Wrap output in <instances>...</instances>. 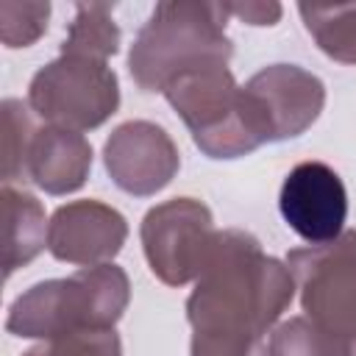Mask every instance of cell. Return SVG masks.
<instances>
[{
  "mask_svg": "<svg viewBox=\"0 0 356 356\" xmlns=\"http://www.w3.org/2000/svg\"><path fill=\"white\" fill-rule=\"evenodd\" d=\"M111 11V3H78L70 31L61 42V56H83L95 61H108L117 56L122 33Z\"/></svg>",
  "mask_w": 356,
  "mask_h": 356,
  "instance_id": "5bb4252c",
  "label": "cell"
},
{
  "mask_svg": "<svg viewBox=\"0 0 356 356\" xmlns=\"http://www.w3.org/2000/svg\"><path fill=\"white\" fill-rule=\"evenodd\" d=\"M131 303V281L117 264L81 267L67 278L25 289L6 317V331L22 339H58L89 331H114Z\"/></svg>",
  "mask_w": 356,
  "mask_h": 356,
  "instance_id": "3957f363",
  "label": "cell"
},
{
  "mask_svg": "<svg viewBox=\"0 0 356 356\" xmlns=\"http://www.w3.org/2000/svg\"><path fill=\"white\" fill-rule=\"evenodd\" d=\"M50 19V3L36 0H3L0 3V39L6 47H31L44 31Z\"/></svg>",
  "mask_w": 356,
  "mask_h": 356,
  "instance_id": "e0dca14e",
  "label": "cell"
},
{
  "mask_svg": "<svg viewBox=\"0 0 356 356\" xmlns=\"http://www.w3.org/2000/svg\"><path fill=\"white\" fill-rule=\"evenodd\" d=\"M92 170V145L83 134L58 125L36 131L28 150V181L47 195L78 192Z\"/></svg>",
  "mask_w": 356,
  "mask_h": 356,
  "instance_id": "7c38bea8",
  "label": "cell"
},
{
  "mask_svg": "<svg viewBox=\"0 0 356 356\" xmlns=\"http://www.w3.org/2000/svg\"><path fill=\"white\" fill-rule=\"evenodd\" d=\"M242 97L261 145L286 142L317 122L325 106V83L298 64H270L242 86Z\"/></svg>",
  "mask_w": 356,
  "mask_h": 356,
  "instance_id": "ba28073f",
  "label": "cell"
},
{
  "mask_svg": "<svg viewBox=\"0 0 356 356\" xmlns=\"http://www.w3.org/2000/svg\"><path fill=\"white\" fill-rule=\"evenodd\" d=\"M139 236L150 273L167 286H184L200 275L217 228L206 203L172 197L145 214Z\"/></svg>",
  "mask_w": 356,
  "mask_h": 356,
  "instance_id": "52a82bcc",
  "label": "cell"
},
{
  "mask_svg": "<svg viewBox=\"0 0 356 356\" xmlns=\"http://www.w3.org/2000/svg\"><path fill=\"white\" fill-rule=\"evenodd\" d=\"M284 222L309 245H323L345 231L348 189L334 167L325 161L295 164L278 192Z\"/></svg>",
  "mask_w": 356,
  "mask_h": 356,
  "instance_id": "30bf717a",
  "label": "cell"
},
{
  "mask_svg": "<svg viewBox=\"0 0 356 356\" xmlns=\"http://www.w3.org/2000/svg\"><path fill=\"white\" fill-rule=\"evenodd\" d=\"M164 97L184 120L203 156L239 159L261 147L245 111L242 86L234 81L228 64L197 67L178 75L164 89Z\"/></svg>",
  "mask_w": 356,
  "mask_h": 356,
  "instance_id": "5b68a950",
  "label": "cell"
},
{
  "mask_svg": "<svg viewBox=\"0 0 356 356\" xmlns=\"http://www.w3.org/2000/svg\"><path fill=\"white\" fill-rule=\"evenodd\" d=\"M3 184L28 181V150L36 136L33 108L17 97H6L3 106Z\"/></svg>",
  "mask_w": 356,
  "mask_h": 356,
  "instance_id": "2e32d148",
  "label": "cell"
},
{
  "mask_svg": "<svg viewBox=\"0 0 356 356\" xmlns=\"http://www.w3.org/2000/svg\"><path fill=\"white\" fill-rule=\"evenodd\" d=\"M103 164L114 186L134 197H150L178 175L181 153L161 125L150 120H128L106 139Z\"/></svg>",
  "mask_w": 356,
  "mask_h": 356,
  "instance_id": "9c48e42d",
  "label": "cell"
},
{
  "mask_svg": "<svg viewBox=\"0 0 356 356\" xmlns=\"http://www.w3.org/2000/svg\"><path fill=\"white\" fill-rule=\"evenodd\" d=\"M3 273L11 278L19 267L31 264L44 248H47V220H44V206L36 200V195L25 189H14L3 184Z\"/></svg>",
  "mask_w": 356,
  "mask_h": 356,
  "instance_id": "4fadbf2b",
  "label": "cell"
},
{
  "mask_svg": "<svg viewBox=\"0 0 356 356\" xmlns=\"http://www.w3.org/2000/svg\"><path fill=\"white\" fill-rule=\"evenodd\" d=\"M22 356H122V342L117 331H89L39 342Z\"/></svg>",
  "mask_w": 356,
  "mask_h": 356,
  "instance_id": "d6986e66",
  "label": "cell"
},
{
  "mask_svg": "<svg viewBox=\"0 0 356 356\" xmlns=\"http://www.w3.org/2000/svg\"><path fill=\"white\" fill-rule=\"evenodd\" d=\"M28 106L47 125L95 131L120 108V78L108 61L58 56L31 78Z\"/></svg>",
  "mask_w": 356,
  "mask_h": 356,
  "instance_id": "8992f818",
  "label": "cell"
},
{
  "mask_svg": "<svg viewBox=\"0 0 356 356\" xmlns=\"http://www.w3.org/2000/svg\"><path fill=\"white\" fill-rule=\"evenodd\" d=\"M228 17H236L248 25H275L284 14L278 3H259V0H245V3H225Z\"/></svg>",
  "mask_w": 356,
  "mask_h": 356,
  "instance_id": "ffe728a7",
  "label": "cell"
},
{
  "mask_svg": "<svg viewBox=\"0 0 356 356\" xmlns=\"http://www.w3.org/2000/svg\"><path fill=\"white\" fill-rule=\"evenodd\" d=\"M303 317L339 356H356V228L286 253Z\"/></svg>",
  "mask_w": 356,
  "mask_h": 356,
  "instance_id": "277c9868",
  "label": "cell"
},
{
  "mask_svg": "<svg viewBox=\"0 0 356 356\" xmlns=\"http://www.w3.org/2000/svg\"><path fill=\"white\" fill-rule=\"evenodd\" d=\"M300 19L314 44L339 64H356V3L298 6Z\"/></svg>",
  "mask_w": 356,
  "mask_h": 356,
  "instance_id": "9a60e30c",
  "label": "cell"
},
{
  "mask_svg": "<svg viewBox=\"0 0 356 356\" xmlns=\"http://www.w3.org/2000/svg\"><path fill=\"white\" fill-rule=\"evenodd\" d=\"M295 298L286 261L267 256L242 228L217 231L186 298L189 356H270L267 334Z\"/></svg>",
  "mask_w": 356,
  "mask_h": 356,
  "instance_id": "6da1fadb",
  "label": "cell"
},
{
  "mask_svg": "<svg viewBox=\"0 0 356 356\" xmlns=\"http://www.w3.org/2000/svg\"><path fill=\"white\" fill-rule=\"evenodd\" d=\"M128 239L125 217L100 200H72L53 211L47 222V250L53 259L81 267L111 264Z\"/></svg>",
  "mask_w": 356,
  "mask_h": 356,
  "instance_id": "8fae6325",
  "label": "cell"
},
{
  "mask_svg": "<svg viewBox=\"0 0 356 356\" xmlns=\"http://www.w3.org/2000/svg\"><path fill=\"white\" fill-rule=\"evenodd\" d=\"M270 356H339L331 342H325L314 325L298 314L278 323L270 334Z\"/></svg>",
  "mask_w": 356,
  "mask_h": 356,
  "instance_id": "ac0fdd59",
  "label": "cell"
},
{
  "mask_svg": "<svg viewBox=\"0 0 356 356\" xmlns=\"http://www.w3.org/2000/svg\"><path fill=\"white\" fill-rule=\"evenodd\" d=\"M225 3H156L131 44V78L142 92H164L189 70L228 64L234 56V42L225 33Z\"/></svg>",
  "mask_w": 356,
  "mask_h": 356,
  "instance_id": "7a4b0ae2",
  "label": "cell"
}]
</instances>
